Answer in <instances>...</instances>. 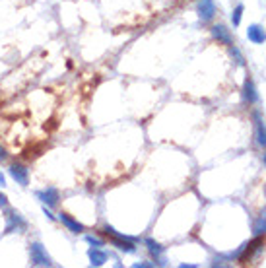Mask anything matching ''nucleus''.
Here are the masks:
<instances>
[{
    "label": "nucleus",
    "instance_id": "nucleus-1",
    "mask_svg": "<svg viewBox=\"0 0 266 268\" xmlns=\"http://www.w3.org/2000/svg\"><path fill=\"white\" fill-rule=\"evenodd\" d=\"M28 220L18 210L4 208V233H26Z\"/></svg>",
    "mask_w": 266,
    "mask_h": 268
},
{
    "label": "nucleus",
    "instance_id": "nucleus-2",
    "mask_svg": "<svg viewBox=\"0 0 266 268\" xmlns=\"http://www.w3.org/2000/svg\"><path fill=\"white\" fill-rule=\"evenodd\" d=\"M30 260L33 266H53V259L49 257L47 249L39 241H31L30 243Z\"/></svg>",
    "mask_w": 266,
    "mask_h": 268
},
{
    "label": "nucleus",
    "instance_id": "nucleus-3",
    "mask_svg": "<svg viewBox=\"0 0 266 268\" xmlns=\"http://www.w3.org/2000/svg\"><path fill=\"white\" fill-rule=\"evenodd\" d=\"M8 175H10L14 181L21 185V187H28L30 185V167L21 162H14L8 165Z\"/></svg>",
    "mask_w": 266,
    "mask_h": 268
},
{
    "label": "nucleus",
    "instance_id": "nucleus-4",
    "mask_svg": "<svg viewBox=\"0 0 266 268\" xmlns=\"http://www.w3.org/2000/svg\"><path fill=\"white\" fill-rule=\"evenodd\" d=\"M35 196H37V200H39L43 206H49V208H57L60 204V192L59 189H55V187L39 189V191H35Z\"/></svg>",
    "mask_w": 266,
    "mask_h": 268
},
{
    "label": "nucleus",
    "instance_id": "nucleus-5",
    "mask_svg": "<svg viewBox=\"0 0 266 268\" xmlns=\"http://www.w3.org/2000/svg\"><path fill=\"white\" fill-rule=\"evenodd\" d=\"M198 16L202 19V24H208L210 19L216 16V2L214 0H200V4H198Z\"/></svg>",
    "mask_w": 266,
    "mask_h": 268
},
{
    "label": "nucleus",
    "instance_id": "nucleus-6",
    "mask_svg": "<svg viewBox=\"0 0 266 268\" xmlns=\"http://www.w3.org/2000/svg\"><path fill=\"white\" fill-rule=\"evenodd\" d=\"M57 220H59L60 224L66 228V230L72 231V233H76V235H78V233H84V226H82V224H80L76 218H72L70 214H66V212H60Z\"/></svg>",
    "mask_w": 266,
    "mask_h": 268
},
{
    "label": "nucleus",
    "instance_id": "nucleus-7",
    "mask_svg": "<svg viewBox=\"0 0 266 268\" xmlns=\"http://www.w3.org/2000/svg\"><path fill=\"white\" fill-rule=\"evenodd\" d=\"M212 37L216 39L217 43H226V45H235L233 43V39H231V33H229V29H226V26H214L212 28Z\"/></svg>",
    "mask_w": 266,
    "mask_h": 268
},
{
    "label": "nucleus",
    "instance_id": "nucleus-8",
    "mask_svg": "<svg viewBox=\"0 0 266 268\" xmlns=\"http://www.w3.org/2000/svg\"><path fill=\"white\" fill-rule=\"evenodd\" d=\"M247 37H249V41H253V43H256V45H260V43H264L266 41V31L262 26L253 24V26H249V29H247Z\"/></svg>",
    "mask_w": 266,
    "mask_h": 268
},
{
    "label": "nucleus",
    "instance_id": "nucleus-9",
    "mask_svg": "<svg viewBox=\"0 0 266 268\" xmlns=\"http://www.w3.org/2000/svg\"><path fill=\"white\" fill-rule=\"evenodd\" d=\"M88 257H89V262H91V266H101V264H105V260H107V251L101 249V247H91L88 251Z\"/></svg>",
    "mask_w": 266,
    "mask_h": 268
},
{
    "label": "nucleus",
    "instance_id": "nucleus-10",
    "mask_svg": "<svg viewBox=\"0 0 266 268\" xmlns=\"http://www.w3.org/2000/svg\"><path fill=\"white\" fill-rule=\"evenodd\" d=\"M262 245H264V241H262V239H255L253 243H251V245H247L245 249H243V255L239 257V262H243V264H245L247 260H251L255 253H258V251L262 249Z\"/></svg>",
    "mask_w": 266,
    "mask_h": 268
},
{
    "label": "nucleus",
    "instance_id": "nucleus-11",
    "mask_svg": "<svg viewBox=\"0 0 266 268\" xmlns=\"http://www.w3.org/2000/svg\"><path fill=\"white\" fill-rule=\"evenodd\" d=\"M256 99H258V96L255 92V84H253L251 78H247L245 86H243V101L249 103V105H253V103H256Z\"/></svg>",
    "mask_w": 266,
    "mask_h": 268
},
{
    "label": "nucleus",
    "instance_id": "nucleus-12",
    "mask_svg": "<svg viewBox=\"0 0 266 268\" xmlns=\"http://www.w3.org/2000/svg\"><path fill=\"white\" fill-rule=\"evenodd\" d=\"M144 243H146V247H148V251L152 253V257H154L156 260H159V257H161V253H163V247L159 245L158 241H154V239H146Z\"/></svg>",
    "mask_w": 266,
    "mask_h": 268
},
{
    "label": "nucleus",
    "instance_id": "nucleus-13",
    "mask_svg": "<svg viewBox=\"0 0 266 268\" xmlns=\"http://www.w3.org/2000/svg\"><path fill=\"white\" fill-rule=\"evenodd\" d=\"M256 142H258V146H262V148H266V126L258 121V125H256Z\"/></svg>",
    "mask_w": 266,
    "mask_h": 268
},
{
    "label": "nucleus",
    "instance_id": "nucleus-14",
    "mask_svg": "<svg viewBox=\"0 0 266 268\" xmlns=\"http://www.w3.org/2000/svg\"><path fill=\"white\" fill-rule=\"evenodd\" d=\"M243 10H245V6H243V4H237L235 10H233V14H231V24H233V28H237V26L241 24V16H243Z\"/></svg>",
    "mask_w": 266,
    "mask_h": 268
},
{
    "label": "nucleus",
    "instance_id": "nucleus-15",
    "mask_svg": "<svg viewBox=\"0 0 266 268\" xmlns=\"http://www.w3.org/2000/svg\"><path fill=\"white\" fill-rule=\"evenodd\" d=\"M253 231H255L256 235H262V233H266V214L260 218V220L255 221V226H253Z\"/></svg>",
    "mask_w": 266,
    "mask_h": 268
},
{
    "label": "nucleus",
    "instance_id": "nucleus-16",
    "mask_svg": "<svg viewBox=\"0 0 266 268\" xmlns=\"http://www.w3.org/2000/svg\"><path fill=\"white\" fill-rule=\"evenodd\" d=\"M86 241H88L91 247H103V245H105L103 239H99V237H95V235H86Z\"/></svg>",
    "mask_w": 266,
    "mask_h": 268
},
{
    "label": "nucleus",
    "instance_id": "nucleus-17",
    "mask_svg": "<svg viewBox=\"0 0 266 268\" xmlns=\"http://www.w3.org/2000/svg\"><path fill=\"white\" fill-rule=\"evenodd\" d=\"M231 55L235 57V62L237 64H243V55H241V51L235 47V45H231Z\"/></svg>",
    "mask_w": 266,
    "mask_h": 268
},
{
    "label": "nucleus",
    "instance_id": "nucleus-18",
    "mask_svg": "<svg viewBox=\"0 0 266 268\" xmlns=\"http://www.w3.org/2000/svg\"><path fill=\"white\" fill-rule=\"evenodd\" d=\"M4 208H8V196L4 192H0V210H4Z\"/></svg>",
    "mask_w": 266,
    "mask_h": 268
},
{
    "label": "nucleus",
    "instance_id": "nucleus-19",
    "mask_svg": "<svg viewBox=\"0 0 266 268\" xmlns=\"http://www.w3.org/2000/svg\"><path fill=\"white\" fill-rule=\"evenodd\" d=\"M43 214H45V216H47V218H49L51 221H57V216H55V214L51 212L49 206H43Z\"/></svg>",
    "mask_w": 266,
    "mask_h": 268
},
{
    "label": "nucleus",
    "instance_id": "nucleus-20",
    "mask_svg": "<svg viewBox=\"0 0 266 268\" xmlns=\"http://www.w3.org/2000/svg\"><path fill=\"white\" fill-rule=\"evenodd\" d=\"M8 160V152H6V148L4 146H0V163L6 162Z\"/></svg>",
    "mask_w": 266,
    "mask_h": 268
},
{
    "label": "nucleus",
    "instance_id": "nucleus-21",
    "mask_svg": "<svg viewBox=\"0 0 266 268\" xmlns=\"http://www.w3.org/2000/svg\"><path fill=\"white\" fill-rule=\"evenodd\" d=\"M2 187H6V177L0 173V189H2Z\"/></svg>",
    "mask_w": 266,
    "mask_h": 268
},
{
    "label": "nucleus",
    "instance_id": "nucleus-22",
    "mask_svg": "<svg viewBox=\"0 0 266 268\" xmlns=\"http://www.w3.org/2000/svg\"><path fill=\"white\" fill-rule=\"evenodd\" d=\"M134 266H154L152 262H138V264H134Z\"/></svg>",
    "mask_w": 266,
    "mask_h": 268
},
{
    "label": "nucleus",
    "instance_id": "nucleus-23",
    "mask_svg": "<svg viewBox=\"0 0 266 268\" xmlns=\"http://www.w3.org/2000/svg\"><path fill=\"white\" fill-rule=\"evenodd\" d=\"M264 165H266V153H264Z\"/></svg>",
    "mask_w": 266,
    "mask_h": 268
}]
</instances>
